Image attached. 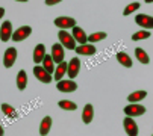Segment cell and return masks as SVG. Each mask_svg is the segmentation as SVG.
Here are the masks:
<instances>
[{"label": "cell", "mask_w": 153, "mask_h": 136, "mask_svg": "<svg viewBox=\"0 0 153 136\" xmlns=\"http://www.w3.org/2000/svg\"><path fill=\"white\" fill-rule=\"evenodd\" d=\"M108 35H106V32H97V33H91L90 36H88V41L93 44V42H97V41H102V39H105Z\"/></svg>", "instance_id": "cell-27"}, {"label": "cell", "mask_w": 153, "mask_h": 136, "mask_svg": "<svg viewBox=\"0 0 153 136\" xmlns=\"http://www.w3.org/2000/svg\"><path fill=\"white\" fill-rule=\"evenodd\" d=\"M74 50H76V53L83 55V56H93V55L97 53V50H96V47L93 44H80L79 47H76Z\"/></svg>", "instance_id": "cell-13"}, {"label": "cell", "mask_w": 153, "mask_h": 136, "mask_svg": "<svg viewBox=\"0 0 153 136\" xmlns=\"http://www.w3.org/2000/svg\"><path fill=\"white\" fill-rule=\"evenodd\" d=\"M12 38V23L11 21H3L2 27H0V39L3 42L9 41Z\"/></svg>", "instance_id": "cell-8"}, {"label": "cell", "mask_w": 153, "mask_h": 136, "mask_svg": "<svg viewBox=\"0 0 153 136\" xmlns=\"http://www.w3.org/2000/svg\"><path fill=\"white\" fill-rule=\"evenodd\" d=\"M93 118H94V107H93V104H85V107H83V112H82V120H83V123L85 124H90L91 121H93Z\"/></svg>", "instance_id": "cell-14"}, {"label": "cell", "mask_w": 153, "mask_h": 136, "mask_svg": "<svg viewBox=\"0 0 153 136\" xmlns=\"http://www.w3.org/2000/svg\"><path fill=\"white\" fill-rule=\"evenodd\" d=\"M15 59H17V49L9 47V49L5 52V55H3V65H5L6 68H11V67L14 65Z\"/></svg>", "instance_id": "cell-9"}, {"label": "cell", "mask_w": 153, "mask_h": 136, "mask_svg": "<svg viewBox=\"0 0 153 136\" xmlns=\"http://www.w3.org/2000/svg\"><path fill=\"white\" fill-rule=\"evenodd\" d=\"M73 29V36L76 39V42L79 44H86V41H88V36H86V33L83 32V29H80L79 26H74L71 27Z\"/></svg>", "instance_id": "cell-15"}, {"label": "cell", "mask_w": 153, "mask_h": 136, "mask_svg": "<svg viewBox=\"0 0 153 136\" xmlns=\"http://www.w3.org/2000/svg\"><path fill=\"white\" fill-rule=\"evenodd\" d=\"M146 3H153V0H146Z\"/></svg>", "instance_id": "cell-32"}, {"label": "cell", "mask_w": 153, "mask_h": 136, "mask_svg": "<svg viewBox=\"0 0 153 136\" xmlns=\"http://www.w3.org/2000/svg\"><path fill=\"white\" fill-rule=\"evenodd\" d=\"M59 2H62V0H46V5L47 6H53V5H58Z\"/></svg>", "instance_id": "cell-29"}, {"label": "cell", "mask_w": 153, "mask_h": 136, "mask_svg": "<svg viewBox=\"0 0 153 136\" xmlns=\"http://www.w3.org/2000/svg\"><path fill=\"white\" fill-rule=\"evenodd\" d=\"M30 33H32V27H29V26H21V27H18V29L12 33V41H15V42L25 41L26 38H29Z\"/></svg>", "instance_id": "cell-4"}, {"label": "cell", "mask_w": 153, "mask_h": 136, "mask_svg": "<svg viewBox=\"0 0 153 136\" xmlns=\"http://www.w3.org/2000/svg\"><path fill=\"white\" fill-rule=\"evenodd\" d=\"M58 104H59L61 109H65V110H76V109H77L76 103H73V101H70V100H61Z\"/></svg>", "instance_id": "cell-25"}, {"label": "cell", "mask_w": 153, "mask_h": 136, "mask_svg": "<svg viewBox=\"0 0 153 136\" xmlns=\"http://www.w3.org/2000/svg\"><path fill=\"white\" fill-rule=\"evenodd\" d=\"M56 88L61 91V92H73V91L77 89V85L73 80H59Z\"/></svg>", "instance_id": "cell-10"}, {"label": "cell", "mask_w": 153, "mask_h": 136, "mask_svg": "<svg viewBox=\"0 0 153 136\" xmlns=\"http://www.w3.org/2000/svg\"><path fill=\"white\" fill-rule=\"evenodd\" d=\"M3 15H5V9H3V8H0V18H2Z\"/></svg>", "instance_id": "cell-30"}, {"label": "cell", "mask_w": 153, "mask_h": 136, "mask_svg": "<svg viewBox=\"0 0 153 136\" xmlns=\"http://www.w3.org/2000/svg\"><path fill=\"white\" fill-rule=\"evenodd\" d=\"M123 126H124V130H126V133H127L129 136H137V135H138V126H137V123L132 120V117L126 115V118H124V121H123Z\"/></svg>", "instance_id": "cell-7"}, {"label": "cell", "mask_w": 153, "mask_h": 136, "mask_svg": "<svg viewBox=\"0 0 153 136\" xmlns=\"http://www.w3.org/2000/svg\"><path fill=\"white\" fill-rule=\"evenodd\" d=\"M117 61H118L123 67H126V68H130V67H132V59H130V58H129V55H127V53H124V52L117 53Z\"/></svg>", "instance_id": "cell-20"}, {"label": "cell", "mask_w": 153, "mask_h": 136, "mask_svg": "<svg viewBox=\"0 0 153 136\" xmlns=\"http://www.w3.org/2000/svg\"><path fill=\"white\" fill-rule=\"evenodd\" d=\"M50 127H52V118L50 117H46L44 120L41 121V126H39V133L44 136L50 132Z\"/></svg>", "instance_id": "cell-21"}, {"label": "cell", "mask_w": 153, "mask_h": 136, "mask_svg": "<svg viewBox=\"0 0 153 136\" xmlns=\"http://www.w3.org/2000/svg\"><path fill=\"white\" fill-rule=\"evenodd\" d=\"M52 58H53L55 64H59L64 61V45L61 42L59 44L56 42L52 45Z\"/></svg>", "instance_id": "cell-12"}, {"label": "cell", "mask_w": 153, "mask_h": 136, "mask_svg": "<svg viewBox=\"0 0 153 136\" xmlns=\"http://www.w3.org/2000/svg\"><path fill=\"white\" fill-rule=\"evenodd\" d=\"M55 26L59 29H68V27H74L76 26V20L71 17H58L55 18Z\"/></svg>", "instance_id": "cell-5"}, {"label": "cell", "mask_w": 153, "mask_h": 136, "mask_svg": "<svg viewBox=\"0 0 153 136\" xmlns=\"http://www.w3.org/2000/svg\"><path fill=\"white\" fill-rule=\"evenodd\" d=\"M140 3L138 2H134V3H130V5H127L126 8H124V11H123V15H129V14H132V12H135L137 9H140Z\"/></svg>", "instance_id": "cell-28"}, {"label": "cell", "mask_w": 153, "mask_h": 136, "mask_svg": "<svg viewBox=\"0 0 153 136\" xmlns=\"http://www.w3.org/2000/svg\"><path fill=\"white\" fill-rule=\"evenodd\" d=\"M3 133H5V130H3V127H2V126H0V136H2Z\"/></svg>", "instance_id": "cell-31"}, {"label": "cell", "mask_w": 153, "mask_h": 136, "mask_svg": "<svg viewBox=\"0 0 153 136\" xmlns=\"http://www.w3.org/2000/svg\"><path fill=\"white\" fill-rule=\"evenodd\" d=\"M147 38H150L149 30H140V32L132 35V41H141V39H147Z\"/></svg>", "instance_id": "cell-26"}, {"label": "cell", "mask_w": 153, "mask_h": 136, "mask_svg": "<svg viewBox=\"0 0 153 136\" xmlns=\"http://www.w3.org/2000/svg\"><path fill=\"white\" fill-rule=\"evenodd\" d=\"M17 2H27V0H17Z\"/></svg>", "instance_id": "cell-33"}, {"label": "cell", "mask_w": 153, "mask_h": 136, "mask_svg": "<svg viewBox=\"0 0 153 136\" xmlns=\"http://www.w3.org/2000/svg\"><path fill=\"white\" fill-rule=\"evenodd\" d=\"M2 112L5 113L6 117H9V118H17V110L11 104H8V103H3L2 104Z\"/></svg>", "instance_id": "cell-23"}, {"label": "cell", "mask_w": 153, "mask_h": 136, "mask_svg": "<svg viewBox=\"0 0 153 136\" xmlns=\"http://www.w3.org/2000/svg\"><path fill=\"white\" fill-rule=\"evenodd\" d=\"M67 71H68V77H70V79H74V77L79 74V71H80V61H79V58H73V59L68 62Z\"/></svg>", "instance_id": "cell-11"}, {"label": "cell", "mask_w": 153, "mask_h": 136, "mask_svg": "<svg viewBox=\"0 0 153 136\" xmlns=\"http://www.w3.org/2000/svg\"><path fill=\"white\" fill-rule=\"evenodd\" d=\"M135 23L138 26H141L143 29H153V17H150L147 14H138L135 17Z\"/></svg>", "instance_id": "cell-6"}, {"label": "cell", "mask_w": 153, "mask_h": 136, "mask_svg": "<svg viewBox=\"0 0 153 136\" xmlns=\"http://www.w3.org/2000/svg\"><path fill=\"white\" fill-rule=\"evenodd\" d=\"M26 85H27V74H26L25 70H20L18 74H17V88L20 91H25Z\"/></svg>", "instance_id": "cell-17"}, {"label": "cell", "mask_w": 153, "mask_h": 136, "mask_svg": "<svg viewBox=\"0 0 153 136\" xmlns=\"http://www.w3.org/2000/svg\"><path fill=\"white\" fill-rule=\"evenodd\" d=\"M135 56H137V59H138L141 64H144V65L150 62V59H149L147 53H146L143 49H140V47H138V49H135Z\"/></svg>", "instance_id": "cell-24"}, {"label": "cell", "mask_w": 153, "mask_h": 136, "mask_svg": "<svg viewBox=\"0 0 153 136\" xmlns=\"http://www.w3.org/2000/svg\"><path fill=\"white\" fill-rule=\"evenodd\" d=\"M33 74H35V77H36L39 82H42V83H50V82L53 80V77L50 76V73L46 70L44 67H39V65L33 67Z\"/></svg>", "instance_id": "cell-3"}, {"label": "cell", "mask_w": 153, "mask_h": 136, "mask_svg": "<svg viewBox=\"0 0 153 136\" xmlns=\"http://www.w3.org/2000/svg\"><path fill=\"white\" fill-rule=\"evenodd\" d=\"M58 38H59L61 44L64 45L65 49H68V50H74V49H76V39H74V36L70 35L67 30H59Z\"/></svg>", "instance_id": "cell-1"}, {"label": "cell", "mask_w": 153, "mask_h": 136, "mask_svg": "<svg viewBox=\"0 0 153 136\" xmlns=\"http://www.w3.org/2000/svg\"><path fill=\"white\" fill-rule=\"evenodd\" d=\"M44 56H46V47H44V44H38L36 47H35V50H33V62L35 64L42 62Z\"/></svg>", "instance_id": "cell-16"}, {"label": "cell", "mask_w": 153, "mask_h": 136, "mask_svg": "<svg viewBox=\"0 0 153 136\" xmlns=\"http://www.w3.org/2000/svg\"><path fill=\"white\" fill-rule=\"evenodd\" d=\"M42 67H44L50 74L55 73V61H53L52 55H46L44 56V59H42Z\"/></svg>", "instance_id": "cell-19"}, {"label": "cell", "mask_w": 153, "mask_h": 136, "mask_svg": "<svg viewBox=\"0 0 153 136\" xmlns=\"http://www.w3.org/2000/svg\"><path fill=\"white\" fill-rule=\"evenodd\" d=\"M67 68H68V64L67 62H59L58 64V67L55 68V77L53 79H56V80H61L62 77H64V74L67 73Z\"/></svg>", "instance_id": "cell-18"}, {"label": "cell", "mask_w": 153, "mask_h": 136, "mask_svg": "<svg viewBox=\"0 0 153 136\" xmlns=\"http://www.w3.org/2000/svg\"><path fill=\"white\" fill-rule=\"evenodd\" d=\"M124 113L129 117H141L146 113V107L143 104H137V103H130L129 106L124 107Z\"/></svg>", "instance_id": "cell-2"}, {"label": "cell", "mask_w": 153, "mask_h": 136, "mask_svg": "<svg viewBox=\"0 0 153 136\" xmlns=\"http://www.w3.org/2000/svg\"><path fill=\"white\" fill-rule=\"evenodd\" d=\"M146 97H147V92H146V91H137V92L130 94V95L127 97V101H130V103H137V101H141V100L146 98Z\"/></svg>", "instance_id": "cell-22"}]
</instances>
